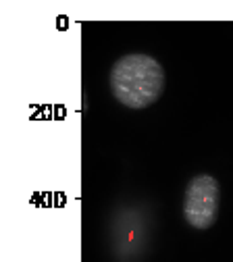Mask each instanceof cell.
<instances>
[{"label":"cell","instance_id":"cell-1","mask_svg":"<svg viewBox=\"0 0 233 262\" xmlns=\"http://www.w3.org/2000/svg\"><path fill=\"white\" fill-rule=\"evenodd\" d=\"M109 85L123 106L142 111L160 98L164 90V71L150 54H125L113 64Z\"/></svg>","mask_w":233,"mask_h":262},{"label":"cell","instance_id":"cell-2","mask_svg":"<svg viewBox=\"0 0 233 262\" xmlns=\"http://www.w3.org/2000/svg\"><path fill=\"white\" fill-rule=\"evenodd\" d=\"M221 187L213 175L200 173L189 179L183 195V216L194 229H210L219 214Z\"/></svg>","mask_w":233,"mask_h":262}]
</instances>
